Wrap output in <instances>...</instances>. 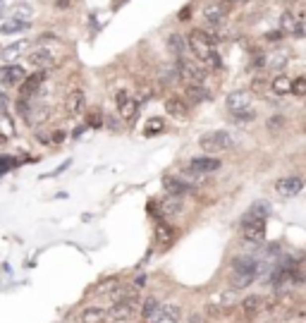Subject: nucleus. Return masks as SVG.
Segmentation results:
<instances>
[{
    "instance_id": "f257e3e1",
    "label": "nucleus",
    "mask_w": 306,
    "mask_h": 323,
    "mask_svg": "<svg viewBox=\"0 0 306 323\" xmlns=\"http://www.w3.org/2000/svg\"><path fill=\"white\" fill-rule=\"evenodd\" d=\"M186 43H189V51L194 53V58H196L206 69H220L223 67V60H220V55H218V51H215V46L208 43L203 29H194V31L189 34Z\"/></svg>"
},
{
    "instance_id": "f03ea898",
    "label": "nucleus",
    "mask_w": 306,
    "mask_h": 323,
    "mask_svg": "<svg viewBox=\"0 0 306 323\" xmlns=\"http://www.w3.org/2000/svg\"><path fill=\"white\" fill-rule=\"evenodd\" d=\"M256 261L251 256H240L232 261V275H230V290H244L256 280Z\"/></svg>"
},
{
    "instance_id": "7ed1b4c3",
    "label": "nucleus",
    "mask_w": 306,
    "mask_h": 323,
    "mask_svg": "<svg viewBox=\"0 0 306 323\" xmlns=\"http://www.w3.org/2000/svg\"><path fill=\"white\" fill-rule=\"evenodd\" d=\"M177 74L186 81V84H203L206 81V67L199 60H189V58H177L175 63Z\"/></svg>"
},
{
    "instance_id": "20e7f679",
    "label": "nucleus",
    "mask_w": 306,
    "mask_h": 323,
    "mask_svg": "<svg viewBox=\"0 0 306 323\" xmlns=\"http://www.w3.org/2000/svg\"><path fill=\"white\" fill-rule=\"evenodd\" d=\"M242 237H244L246 242H253V244L263 242V240H266V220L244 213V218H242Z\"/></svg>"
},
{
    "instance_id": "39448f33",
    "label": "nucleus",
    "mask_w": 306,
    "mask_h": 323,
    "mask_svg": "<svg viewBox=\"0 0 306 323\" xmlns=\"http://www.w3.org/2000/svg\"><path fill=\"white\" fill-rule=\"evenodd\" d=\"M199 146L208 153H218V151H225V148H232L235 146V139L232 134L227 132H208L199 139Z\"/></svg>"
},
{
    "instance_id": "423d86ee",
    "label": "nucleus",
    "mask_w": 306,
    "mask_h": 323,
    "mask_svg": "<svg viewBox=\"0 0 306 323\" xmlns=\"http://www.w3.org/2000/svg\"><path fill=\"white\" fill-rule=\"evenodd\" d=\"M227 12H230V2H213V5H206L203 10V19L211 29H218L225 24Z\"/></svg>"
},
{
    "instance_id": "0eeeda50",
    "label": "nucleus",
    "mask_w": 306,
    "mask_h": 323,
    "mask_svg": "<svg viewBox=\"0 0 306 323\" xmlns=\"http://www.w3.org/2000/svg\"><path fill=\"white\" fill-rule=\"evenodd\" d=\"M136 307H139L136 297L120 299V302H115V304L108 309V319H113V321H127V319H132V314L136 311Z\"/></svg>"
},
{
    "instance_id": "6e6552de",
    "label": "nucleus",
    "mask_w": 306,
    "mask_h": 323,
    "mask_svg": "<svg viewBox=\"0 0 306 323\" xmlns=\"http://www.w3.org/2000/svg\"><path fill=\"white\" fill-rule=\"evenodd\" d=\"M304 189V180L297 175H290V177H280L278 182H275V192H278L280 196H285V199H290V196H297L299 192Z\"/></svg>"
},
{
    "instance_id": "1a4fd4ad",
    "label": "nucleus",
    "mask_w": 306,
    "mask_h": 323,
    "mask_svg": "<svg viewBox=\"0 0 306 323\" xmlns=\"http://www.w3.org/2000/svg\"><path fill=\"white\" fill-rule=\"evenodd\" d=\"M163 189L168 192V196H177V199H182V196H186V194H189L194 187H191L189 182H184L182 177L165 175V177H163Z\"/></svg>"
},
{
    "instance_id": "9d476101",
    "label": "nucleus",
    "mask_w": 306,
    "mask_h": 323,
    "mask_svg": "<svg viewBox=\"0 0 306 323\" xmlns=\"http://www.w3.org/2000/svg\"><path fill=\"white\" fill-rule=\"evenodd\" d=\"M189 170L199 173V175H211L215 170H220V161L218 158H208V156H199L189 161Z\"/></svg>"
},
{
    "instance_id": "9b49d317",
    "label": "nucleus",
    "mask_w": 306,
    "mask_h": 323,
    "mask_svg": "<svg viewBox=\"0 0 306 323\" xmlns=\"http://www.w3.org/2000/svg\"><path fill=\"white\" fill-rule=\"evenodd\" d=\"M24 77H27V72L19 65H5V67H0V84H5V86H17L19 81H24Z\"/></svg>"
},
{
    "instance_id": "f8f14e48",
    "label": "nucleus",
    "mask_w": 306,
    "mask_h": 323,
    "mask_svg": "<svg viewBox=\"0 0 306 323\" xmlns=\"http://www.w3.org/2000/svg\"><path fill=\"white\" fill-rule=\"evenodd\" d=\"M27 63L36 69H46L53 65V53H51L48 48H36V51H31V53L27 55Z\"/></svg>"
},
{
    "instance_id": "ddd939ff",
    "label": "nucleus",
    "mask_w": 306,
    "mask_h": 323,
    "mask_svg": "<svg viewBox=\"0 0 306 323\" xmlns=\"http://www.w3.org/2000/svg\"><path fill=\"white\" fill-rule=\"evenodd\" d=\"M43 79H46V74H43V69H39L36 74H31L29 79H24V84H22V89H19V96L24 98V101H29L31 96L39 91V86L43 84Z\"/></svg>"
},
{
    "instance_id": "4468645a",
    "label": "nucleus",
    "mask_w": 306,
    "mask_h": 323,
    "mask_svg": "<svg viewBox=\"0 0 306 323\" xmlns=\"http://www.w3.org/2000/svg\"><path fill=\"white\" fill-rule=\"evenodd\" d=\"M165 110H168V115H173V118H186V113H189V106L184 103V98L182 96H170V98H165Z\"/></svg>"
},
{
    "instance_id": "2eb2a0df",
    "label": "nucleus",
    "mask_w": 306,
    "mask_h": 323,
    "mask_svg": "<svg viewBox=\"0 0 306 323\" xmlns=\"http://www.w3.org/2000/svg\"><path fill=\"white\" fill-rule=\"evenodd\" d=\"M186 96L191 103H206L211 101V91L203 84H186Z\"/></svg>"
},
{
    "instance_id": "dca6fc26",
    "label": "nucleus",
    "mask_w": 306,
    "mask_h": 323,
    "mask_svg": "<svg viewBox=\"0 0 306 323\" xmlns=\"http://www.w3.org/2000/svg\"><path fill=\"white\" fill-rule=\"evenodd\" d=\"M108 316L106 309H101V307H86V309L79 314V321L81 323H103Z\"/></svg>"
},
{
    "instance_id": "f3484780",
    "label": "nucleus",
    "mask_w": 306,
    "mask_h": 323,
    "mask_svg": "<svg viewBox=\"0 0 306 323\" xmlns=\"http://www.w3.org/2000/svg\"><path fill=\"white\" fill-rule=\"evenodd\" d=\"M240 307H242V311H244L246 316H256L258 311L263 309V297H258V295H249V297H244Z\"/></svg>"
},
{
    "instance_id": "a211bd4d",
    "label": "nucleus",
    "mask_w": 306,
    "mask_h": 323,
    "mask_svg": "<svg viewBox=\"0 0 306 323\" xmlns=\"http://www.w3.org/2000/svg\"><path fill=\"white\" fill-rule=\"evenodd\" d=\"M168 48H170V53H175L177 58H186V53H189V43H186V39L180 36V34H173V36L168 39Z\"/></svg>"
},
{
    "instance_id": "6ab92c4d",
    "label": "nucleus",
    "mask_w": 306,
    "mask_h": 323,
    "mask_svg": "<svg viewBox=\"0 0 306 323\" xmlns=\"http://www.w3.org/2000/svg\"><path fill=\"white\" fill-rule=\"evenodd\" d=\"M249 96L244 94V91H235V94L227 96V108H230V113H237V110H244V108H249Z\"/></svg>"
},
{
    "instance_id": "aec40b11",
    "label": "nucleus",
    "mask_w": 306,
    "mask_h": 323,
    "mask_svg": "<svg viewBox=\"0 0 306 323\" xmlns=\"http://www.w3.org/2000/svg\"><path fill=\"white\" fill-rule=\"evenodd\" d=\"M67 113L69 115H79L81 108H84V91H79V89H74L72 94L67 96Z\"/></svg>"
},
{
    "instance_id": "412c9836",
    "label": "nucleus",
    "mask_w": 306,
    "mask_h": 323,
    "mask_svg": "<svg viewBox=\"0 0 306 323\" xmlns=\"http://www.w3.org/2000/svg\"><path fill=\"white\" fill-rule=\"evenodd\" d=\"M31 27V22H22V19H7L0 24V34H19V31H27Z\"/></svg>"
},
{
    "instance_id": "4be33fe9",
    "label": "nucleus",
    "mask_w": 306,
    "mask_h": 323,
    "mask_svg": "<svg viewBox=\"0 0 306 323\" xmlns=\"http://www.w3.org/2000/svg\"><path fill=\"white\" fill-rule=\"evenodd\" d=\"M160 311V304L153 299V297H148V299H144V304H141V314H144V321L146 323H153L156 321V316H158Z\"/></svg>"
},
{
    "instance_id": "5701e85b",
    "label": "nucleus",
    "mask_w": 306,
    "mask_h": 323,
    "mask_svg": "<svg viewBox=\"0 0 306 323\" xmlns=\"http://www.w3.org/2000/svg\"><path fill=\"white\" fill-rule=\"evenodd\" d=\"M27 48H29V41L24 39V41H17V43H12L10 48H2L0 53H2V60H7V63H10V60H14V58H19V55L24 53Z\"/></svg>"
},
{
    "instance_id": "b1692460",
    "label": "nucleus",
    "mask_w": 306,
    "mask_h": 323,
    "mask_svg": "<svg viewBox=\"0 0 306 323\" xmlns=\"http://www.w3.org/2000/svg\"><path fill=\"white\" fill-rule=\"evenodd\" d=\"M270 89L278 96H287L290 89H292V81H290V77H285V74H278V77H273V81H270Z\"/></svg>"
},
{
    "instance_id": "393cba45",
    "label": "nucleus",
    "mask_w": 306,
    "mask_h": 323,
    "mask_svg": "<svg viewBox=\"0 0 306 323\" xmlns=\"http://www.w3.org/2000/svg\"><path fill=\"white\" fill-rule=\"evenodd\" d=\"M280 31L282 34H297L299 31V22L294 19L292 12H282V17H280Z\"/></svg>"
},
{
    "instance_id": "a878e982",
    "label": "nucleus",
    "mask_w": 306,
    "mask_h": 323,
    "mask_svg": "<svg viewBox=\"0 0 306 323\" xmlns=\"http://www.w3.org/2000/svg\"><path fill=\"white\" fill-rule=\"evenodd\" d=\"M160 208H163V213H168V215L182 213V199H177V196H165V199L160 201Z\"/></svg>"
},
{
    "instance_id": "bb28decb",
    "label": "nucleus",
    "mask_w": 306,
    "mask_h": 323,
    "mask_svg": "<svg viewBox=\"0 0 306 323\" xmlns=\"http://www.w3.org/2000/svg\"><path fill=\"white\" fill-rule=\"evenodd\" d=\"M266 65L273 69V72H282V69H285V65H287V53H285V51H280V53L270 55V58L266 60Z\"/></svg>"
},
{
    "instance_id": "cd10ccee",
    "label": "nucleus",
    "mask_w": 306,
    "mask_h": 323,
    "mask_svg": "<svg viewBox=\"0 0 306 323\" xmlns=\"http://www.w3.org/2000/svg\"><path fill=\"white\" fill-rule=\"evenodd\" d=\"M163 129H165L163 118H148L146 125H144V134H146V136H156V134H160Z\"/></svg>"
},
{
    "instance_id": "c85d7f7f",
    "label": "nucleus",
    "mask_w": 306,
    "mask_h": 323,
    "mask_svg": "<svg viewBox=\"0 0 306 323\" xmlns=\"http://www.w3.org/2000/svg\"><path fill=\"white\" fill-rule=\"evenodd\" d=\"M177 77H180V74H177V67H175V65H168V67H163L160 69V84H163V86H170V84H175V81H177Z\"/></svg>"
},
{
    "instance_id": "c756f323",
    "label": "nucleus",
    "mask_w": 306,
    "mask_h": 323,
    "mask_svg": "<svg viewBox=\"0 0 306 323\" xmlns=\"http://www.w3.org/2000/svg\"><path fill=\"white\" fill-rule=\"evenodd\" d=\"M156 240H158L160 244H170V242L175 240L173 228H170V225H163V223H160L158 228H156Z\"/></svg>"
},
{
    "instance_id": "7c9ffc66",
    "label": "nucleus",
    "mask_w": 306,
    "mask_h": 323,
    "mask_svg": "<svg viewBox=\"0 0 306 323\" xmlns=\"http://www.w3.org/2000/svg\"><path fill=\"white\" fill-rule=\"evenodd\" d=\"M31 7H29V5H14L12 10H10V17H12V19H22V22H29V19H31Z\"/></svg>"
},
{
    "instance_id": "2f4dec72",
    "label": "nucleus",
    "mask_w": 306,
    "mask_h": 323,
    "mask_svg": "<svg viewBox=\"0 0 306 323\" xmlns=\"http://www.w3.org/2000/svg\"><path fill=\"white\" fill-rule=\"evenodd\" d=\"M134 115H136V101H134V98H129L127 103H122V106H120V118H122V120H127V122H132Z\"/></svg>"
},
{
    "instance_id": "473e14b6",
    "label": "nucleus",
    "mask_w": 306,
    "mask_h": 323,
    "mask_svg": "<svg viewBox=\"0 0 306 323\" xmlns=\"http://www.w3.org/2000/svg\"><path fill=\"white\" fill-rule=\"evenodd\" d=\"M268 211H270V203H268V201H256V203L251 206V208L246 211V213L253 215V218H263V220H266Z\"/></svg>"
},
{
    "instance_id": "72a5a7b5",
    "label": "nucleus",
    "mask_w": 306,
    "mask_h": 323,
    "mask_svg": "<svg viewBox=\"0 0 306 323\" xmlns=\"http://www.w3.org/2000/svg\"><path fill=\"white\" fill-rule=\"evenodd\" d=\"M232 115H235V118H232L235 122H251L253 118H256V110H253V108L249 106V108H244V110H237V113H232Z\"/></svg>"
},
{
    "instance_id": "f704fd0d",
    "label": "nucleus",
    "mask_w": 306,
    "mask_h": 323,
    "mask_svg": "<svg viewBox=\"0 0 306 323\" xmlns=\"http://www.w3.org/2000/svg\"><path fill=\"white\" fill-rule=\"evenodd\" d=\"M294 96H306V77H297L292 81V89H290Z\"/></svg>"
},
{
    "instance_id": "c9c22d12",
    "label": "nucleus",
    "mask_w": 306,
    "mask_h": 323,
    "mask_svg": "<svg viewBox=\"0 0 306 323\" xmlns=\"http://www.w3.org/2000/svg\"><path fill=\"white\" fill-rule=\"evenodd\" d=\"M103 113H98V110H93V113H89V125L91 127H103Z\"/></svg>"
},
{
    "instance_id": "e433bc0d",
    "label": "nucleus",
    "mask_w": 306,
    "mask_h": 323,
    "mask_svg": "<svg viewBox=\"0 0 306 323\" xmlns=\"http://www.w3.org/2000/svg\"><path fill=\"white\" fill-rule=\"evenodd\" d=\"M12 165H14L12 158H0V175H2V173H7Z\"/></svg>"
},
{
    "instance_id": "4c0bfd02",
    "label": "nucleus",
    "mask_w": 306,
    "mask_h": 323,
    "mask_svg": "<svg viewBox=\"0 0 306 323\" xmlns=\"http://www.w3.org/2000/svg\"><path fill=\"white\" fill-rule=\"evenodd\" d=\"M151 94H153V91H151V89H141V91H139V103H146V101H151Z\"/></svg>"
},
{
    "instance_id": "58836bf2",
    "label": "nucleus",
    "mask_w": 306,
    "mask_h": 323,
    "mask_svg": "<svg viewBox=\"0 0 306 323\" xmlns=\"http://www.w3.org/2000/svg\"><path fill=\"white\" fill-rule=\"evenodd\" d=\"M282 36H285V34H282L280 29H278V31H268V34H266V39H268V41H273V43H275V41H280Z\"/></svg>"
},
{
    "instance_id": "ea45409f",
    "label": "nucleus",
    "mask_w": 306,
    "mask_h": 323,
    "mask_svg": "<svg viewBox=\"0 0 306 323\" xmlns=\"http://www.w3.org/2000/svg\"><path fill=\"white\" fill-rule=\"evenodd\" d=\"M129 98H132V96L127 94V91H120V94L115 96V101H118V108H120L122 103H127V101H129Z\"/></svg>"
},
{
    "instance_id": "a19ab883",
    "label": "nucleus",
    "mask_w": 306,
    "mask_h": 323,
    "mask_svg": "<svg viewBox=\"0 0 306 323\" xmlns=\"http://www.w3.org/2000/svg\"><path fill=\"white\" fill-rule=\"evenodd\" d=\"M251 89H253V91H263V89H266V81H263V79H253Z\"/></svg>"
},
{
    "instance_id": "79ce46f5",
    "label": "nucleus",
    "mask_w": 306,
    "mask_h": 323,
    "mask_svg": "<svg viewBox=\"0 0 306 323\" xmlns=\"http://www.w3.org/2000/svg\"><path fill=\"white\" fill-rule=\"evenodd\" d=\"M280 125H282V118H280V115L270 118V122H268V127H270V129H275V127H280Z\"/></svg>"
},
{
    "instance_id": "37998d69",
    "label": "nucleus",
    "mask_w": 306,
    "mask_h": 323,
    "mask_svg": "<svg viewBox=\"0 0 306 323\" xmlns=\"http://www.w3.org/2000/svg\"><path fill=\"white\" fill-rule=\"evenodd\" d=\"M186 323H206V321H203V316H201V314H191Z\"/></svg>"
},
{
    "instance_id": "c03bdc74",
    "label": "nucleus",
    "mask_w": 306,
    "mask_h": 323,
    "mask_svg": "<svg viewBox=\"0 0 306 323\" xmlns=\"http://www.w3.org/2000/svg\"><path fill=\"white\" fill-rule=\"evenodd\" d=\"M69 5H72V0H58V2H55V7H60V10H65Z\"/></svg>"
},
{
    "instance_id": "a18cd8bd",
    "label": "nucleus",
    "mask_w": 306,
    "mask_h": 323,
    "mask_svg": "<svg viewBox=\"0 0 306 323\" xmlns=\"http://www.w3.org/2000/svg\"><path fill=\"white\" fill-rule=\"evenodd\" d=\"M62 139H65V132H53V141H58V144H60Z\"/></svg>"
},
{
    "instance_id": "49530a36",
    "label": "nucleus",
    "mask_w": 306,
    "mask_h": 323,
    "mask_svg": "<svg viewBox=\"0 0 306 323\" xmlns=\"http://www.w3.org/2000/svg\"><path fill=\"white\" fill-rule=\"evenodd\" d=\"M134 285H136V287H141V285H146V275H139V278L134 280Z\"/></svg>"
},
{
    "instance_id": "de8ad7c7",
    "label": "nucleus",
    "mask_w": 306,
    "mask_h": 323,
    "mask_svg": "<svg viewBox=\"0 0 306 323\" xmlns=\"http://www.w3.org/2000/svg\"><path fill=\"white\" fill-rule=\"evenodd\" d=\"M227 2H232V5H237V2H246V0H227Z\"/></svg>"
},
{
    "instance_id": "09e8293b",
    "label": "nucleus",
    "mask_w": 306,
    "mask_h": 323,
    "mask_svg": "<svg viewBox=\"0 0 306 323\" xmlns=\"http://www.w3.org/2000/svg\"><path fill=\"white\" fill-rule=\"evenodd\" d=\"M2 10H5V2H2V0H0V12H2Z\"/></svg>"
},
{
    "instance_id": "8fccbe9b",
    "label": "nucleus",
    "mask_w": 306,
    "mask_h": 323,
    "mask_svg": "<svg viewBox=\"0 0 306 323\" xmlns=\"http://www.w3.org/2000/svg\"><path fill=\"white\" fill-rule=\"evenodd\" d=\"M0 51H2V48H0Z\"/></svg>"
}]
</instances>
